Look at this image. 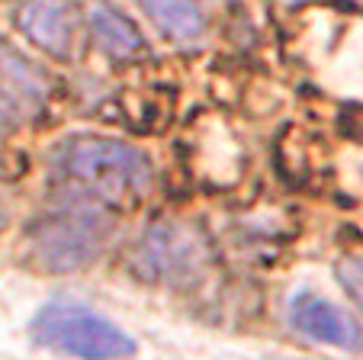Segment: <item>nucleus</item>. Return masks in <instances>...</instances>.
Returning <instances> with one entry per match:
<instances>
[{"instance_id": "obj_1", "label": "nucleus", "mask_w": 363, "mask_h": 360, "mask_svg": "<svg viewBox=\"0 0 363 360\" xmlns=\"http://www.w3.org/2000/svg\"><path fill=\"white\" fill-rule=\"evenodd\" d=\"M151 158L119 138L74 136L52 155V180L74 203L132 206L151 187Z\"/></svg>"}, {"instance_id": "obj_2", "label": "nucleus", "mask_w": 363, "mask_h": 360, "mask_svg": "<svg viewBox=\"0 0 363 360\" xmlns=\"http://www.w3.org/2000/svg\"><path fill=\"white\" fill-rule=\"evenodd\" d=\"M116 229V219L103 206L68 203L39 216L26 231L29 258L52 273H68L90 264L103 251L106 238Z\"/></svg>"}, {"instance_id": "obj_3", "label": "nucleus", "mask_w": 363, "mask_h": 360, "mask_svg": "<svg viewBox=\"0 0 363 360\" xmlns=\"http://www.w3.org/2000/svg\"><path fill=\"white\" fill-rule=\"evenodd\" d=\"M29 334L39 347L81 360H125L135 354V341L123 328L77 302L42 306L29 325Z\"/></svg>"}, {"instance_id": "obj_4", "label": "nucleus", "mask_w": 363, "mask_h": 360, "mask_svg": "<svg viewBox=\"0 0 363 360\" xmlns=\"http://www.w3.org/2000/svg\"><path fill=\"white\" fill-rule=\"evenodd\" d=\"M206 241L180 222H158L138 238L132 251V271L148 283H164L174 290L193 286L206 271Z\"/></svg>"}, {"instance_id": "obj_5", "label": "nucleus", "mask_w": 363, "mask_h": 360, "mask_svg": "<svg viewBox=\"0 0 363 360\" xmlns=\"http://www.w3.org/2000/svg\"><path fill=\"white\" fill-rule=\"evenodd\" d=\"M289 325L299 334H306V338L318 341V344H331L337 351L357 354L363 347L360 325L341 306L328 302L318 293L302 290L289 299Z\"/></svg>"}, {"instance_id": "obj_6", "label": "nucleus", "mask_w": 363, "mask_h": 360, "mask_svg": "<svg viewBox=\"0 0 363 360\" xmlns=\"http://www.w3.org/2000/svg\"><path fill=\"white\" fill-rule=\"evenodd\" d=\"M16 26L26 33L33 45H39L52 58H68L74 48V10H71V4H23L16 13Z\"/></svg>"}, {"instance_id": "obj_7", "label": "nucleus", "mask_w": 363, "mask_h": 360, "mask_svg": "<svg viewBox=\"0 0 363 360\" xmlns=\"http://www.w3.org/2000/svg\"><path fill=\"white\" fill-rule=\"evenodd\" d=\"M90 26H94V39L110 58H132L135 52H142L145 42L142 33L135 29V23L125 13H119L116 7H96L90 13Z\"/></svg>"}, {"instance_id": "obj_8", "label": "nucleus", "mask_w": 363, "mask_h": 360, "mask_svg": "<svg viewBox=\"0 0 363 360\" xmlns=\"http://www.w3.org/2000/svg\"><path fill=\"white\" fill-rule=\"evenodd\" d=\"M145 13L151 16V23L167 33L171 39H193L203 29V10L196 4H167V0H151L142 4Z\"/></svg>"}, {"instance_id": "obj_9", "label": "nucleus", "mask_w": 363, "mask_h": 360, "mask_svg": "<svg viewBox=\"0 0 363 360\" xmlns=\"http://www.w3.org/2000/svg\"><path fill=\"white\" fill-rule=\"evenodd\" d=\"M337 280H341V286L350 293V299L363 309V258L360 254L341 258V264H337Z\"/></svg>"}, {"instance_id": "obj_10", "label": "nucleus", "mask_w": 363, "mask_h": 360, "mask_svg": "<svg viewBox=\"0 0 363 360\" xmlns=\"http://www.w3.org/2000/svg\"><path fill=\"white\" fill-rule=\"evenodd\" d=\"M20 119H23V116H20V107H16V100L0 90V138L10 136V132L20 126Z\"/></svg>"}, {"instance_id": "obj_11", "label": "nucleus", "mask_w": 363, "mask_h": 360, "mask_svg": "<svg viewBox=\"0 0 363 360\" xmlns=\"http://www.w3.org/2000/svg\"><path fill=\"white\" fill-rule=\"evenodd\" d=\"M7 225V209H4V203H0V229Z\"/></svg>"}]
</instances>
